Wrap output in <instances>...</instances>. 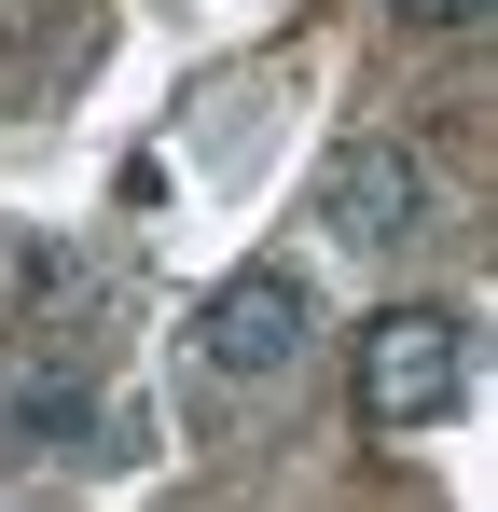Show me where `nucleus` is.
Returning a JSON list of instances; mask_svg holds the SVG:
<instances>
[{
    "instance_id": "obj_3",
    "label": "nucleus",
    "mask_w": 498,
    "mask_h": 512,
    "mask_svg": "<svg viewBox=\"0 0 498 512\" xmlns=\"http://www.w3.org/2000/svg\"><path fill=\"white\" fill-rule=\"evenodd\" d=\"M319 222L346 236V250H402V236H429V153H415V139H332Z\"/></svg>"
},
{
    "instance_id": "obj_2",
    "label": "nucleus",
    "mask_w": 498,
    "mask_h": 512,
    "mask_svg": "<svg viewBox=\"0 0 498 512\" xmlns=\"http://www.w3.org/2000/svg\"><path fill=\"white\" fill-rule=\"evenodd\" d=\"M305 346H319V291H305L291 263H236V277L194 305V360H208L222 388H277Z\"/></svg>"
},
{
    "instance_id": "obj_1",
    "label": "nucleus",
    "mask_w": 498,
    "mask_h": 512,
    "mask_svg": "<svg viewBox=\"0 0 498 512\" xmlns=\"http://www.w3.org/2000/svg\"><path fill=\"white\" fill-rule=\"evenodd\" d=\"M471 402V319L457 305H374L360 319V416L374 429H429Z\"/></svg>"
},
{
    "instance_id": "obj_4",
    "label": "nucleus",
    "mask_w": 498,
    "mask_h": 512,
    "mask_svg": "<svg viewBox=\"0 0 498 512\" xmlns=\"http://www.w3.org/2000/svg\"><path fill=\"white\" fill-rule=\"evenodd\" d=\"M388 14H415V28H485L498 0H388Z\"/></svg>"
}]
</instances>
